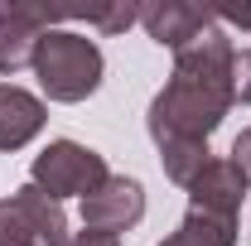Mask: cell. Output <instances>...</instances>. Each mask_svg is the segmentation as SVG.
I'll return each mask as SVG.
<instances>
[{"instance_id":"cell-17","label":"cell","mask_w":251,"mask_h":246,"mask_svg":"<svg viewBox=\"0 0 251 246\" xmlns=\"http://www.w3.org/2000/svg\"><path fill=\"white\" fill-rule=\"evenodd\" d=\"M213 20L237 25V29H251V5H242V10H213Z\"/></svg>"},{"instance_id":"cell-14","label":"cell","mask_w":251,"mask_h":246,"mask_svg":"<svg viewBox=\"0 0 251 246\" xmlns=\"http://www.w3.org/2000/svg\"><path fill=\"white\" fill-rule=\"evenodd\" d=\"M232 101L251 106V49H237L232 58Z\"/></svg>"},{"instance_id":"cell-2","label":"cell","mask_w":251,"mask_h":246,"mask_svg":"<svg viewBox=\"0 0 251 246\" xmlns=\"http://www.w3.org/2000/svg\"><path fill=\"white\" fill-rule=\"evenodd\" d=\"M101 73H106V58L97 49V39L77 29H49L39 39V53H34V77L49 101H63V106H77L101 87Z\"/></svg>"},{"instance_id":"cell-3","label":"cell","mask_w":251,"mask_h":246,"mask_svg":"<svg viewBox=\"0 0 251 246\" xmlns=\"http://www.w3.org/2000/svg\"><path fill=\"white\" fill-rule=\"evenodd\" d=\"M106 179H111L106 159L92 145H82V140H49L29 164V184H39L49 198H58V203L63 198H87Z\"/></svg>"},{"instance_id":"cell-7","label":"cell","mask_w":251,"mask_h":246,"mask_svg":"<svg viewBox=\"0 0 251 246\" xmlns=\"http://www.w3.org/2000/svg\"><path fill=\"white\" fill-rule=\"evenodd\" d=\"M247 179L232 159H213L193 184H188V208L198 213H213V217H237L242 213V198H247Z\"/></svg>"},{"instance_id":"cell-4","label":"cell","mask_w":251,"mask_h":246,"mask_svg":"<svg viewBox=\"0 0 251 246\" xmlns=\"http://www.w3.org/2000/svg\"><path fill=\"white\" fill-rule=\"evenodd\" d=\"M58 20H73V10H58V5H10L5 20H0V73L15 77V73L34 68L39 39Z\"/></svg>"},{"instance_id":"cell-9","label":"cell","mask_w":251,"mask_h":246,"mask_svg":"<svg viewBox=\"0 0 251 246\" xmlns=\"http://www.w3.org/2000/svg\"><path fill=\"white\" fill-rule=\"evenodd\" d=\"M15 208H20V217H25V227L34 232V246H68V213H63L58 198H49L39 184H20L15 193Z\"/></svg>"},{"instance_id":"cell-15","label":"cell","mask_w":251,"mask_h":246,"mask_svg":"<svg viewBox=\"0 0 251 246\" xmlns=\"http://www.w3.org/2000/svg\"><path fill=\"white\" fill-rule=\"evenodd\" d=\"M232 164L242 169V179L251 184V125L242 130V135H237V140H232Z\"/></svg>"},{"instance_id":"cell-18","label":"cell","mask_w":251,"mask_h":246,"mask_svg":"<svg viewBox=\"0 0 251 246\" xmlns=\"http://www.w3.org/2000/svg\"><path fill=\"white\" fill-rule=\"evenodd\" d=\"M5 10H10V5H5V0H0V20H5Z\"/></svg>"},{"instance_id":"cell-13","label":"cell","mask_w":251,"mask_h":246,"mask_svg":"<svg viewBox=\"0 0 251 246\" xmlns=\"http://www.w3.org/2000/svg\"><path fill=\"white\" fill-rule=\"evenodd\" d=\"M0 246H34V232L15 208V198H0Z\"/></svg>"},{"instance_id":"cell-11","label":"cell","mask_w":251,"mask_h":246,"mask_svg":"<svg viewBox=\"0 0 251 246\" xmlns=\"http://www.w3.org/2000/svg\"><path fill=\"white\" fill-rule=\"evenodd\" d=\"M159 150V164H164V174L174 179L179 188H188L208 164H213V154H208V140H164L155 145Z\"/></svg>"},{"instance_id":"cell-1","label":"cell","mask_w":251,"mask_h":246,"mask_svg":"<svg viewBox=\"0 0 251 246\" xmlns=\"http://www.w3.org/2000/svg\"><path fill=\"white\" fill-rule=\"evenodd\" d=\"M232 58H237V44L227 39V29H208L188 44L184 53H174V73L169 82L155 92L150 101V140H208L227 111L237 106L232 101Z\"/></svg>"},{"instance_id":"cell-10","label":"cell","mask_w":251,"mask_h":246,"mask_svg":"<svg viewBox=\"0 0 251 246\" xmlns=\"http://www.w3.org/2000/svg\"><path fill=\"white\" fill-rule=\"evenodd\" d=\"M159 246H237V217H213V213L188 208L184 222Z\"/></svg>"},{"instance_id":"cell-12","label":"cell","mask_w":251,"mask_h":246,"mask_svg":"<svg viewBox=\"0 0 251 246\" xmlns=\"http://www.w3.org/2000/svg\"><path fill=\"white\" fill-rule=\"evenodd\" d=\"M73 20H87V25H97L101 34H121V29H130V25H140V5L121 0V5H97V10H73Z\"/></svg>"},{"instance_id":"cell-6","label":"cell","mask_w":251,"mask_h":246,"mask_svg":"<svg viewBox=\"0 0 251 246\" xmlns=\"http://www.w3.org/2000/svg\"><path fill=\"white\" fill-rule=\"evenodd\" d=\"M140 25L169 53H184L198 34L218 29L213 10L208 5H193V0H150V5H140Z\"/></svg>"},{"instance_id":"cell-16","label":"cell","mask_w":251,"mask_h":246,"mask_svg":"<svg viewBox=\"0 0 251 246\" xmlns=\"http://www.w3.org/2000/svg\"><path fill=\"white\" fill-rule=\"evenodd\" d=\"M68 246H121V237H111V232H92V227H82V232H73Z\"/></svg>"},{"instance_id":"cell-5","label":"cell","mask_w":251,"mask_h":246,"mask_svg":"<svg viewBox=\"0 0 251 246\" xmlns=\"http://www.w3.org/2000/svg\"><path fill=\"white\" fill-rule=\"evenodd\" d=\"M140 217H145V184L130 179V174H111L97 193L82 198V227H92V232L121 237Z\"/></svg>"},{"instance_id":"cell-8","label":"cell","mask_w":251,"mask_h":246,"mask_svg":"<svg viewBox=\"0 0 251 246\" xmlns=\"http://www.w3.org/2000/svg\"><path fill=\"white\" fill-rule=\"evenodd\" d=\"M49 121L44 97L25 92L20 82H0V150H25Z\"/></svg>"}]
</instances>
